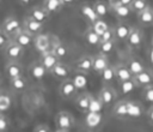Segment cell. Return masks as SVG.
Here are the masks:
<instances>
[{"label":"cell","mask_w":153,"mask_h":132,"mask_svg":"<svg viewBox=\"0 0 153 132\" xmlns=\"http://www.w3.org/2000/svg\"><path fill=\"white\" fill-rule=\"evenodd\" d=\"M143 43V32L137 26H131L130 32L126 40V44L130 49H139Z\"/></svg>","instance_id":"cell-4"},{"label":"cell","mask_w":153,"mask_h":132,"mask_svg":"<svg viewBox=\"0 0 153 132\" xmlns=\"http://www.w3.org/2000/svg\"><path fill=\"white\" fill-rule=\"evenodd\" d=\"M100 120H102L100 113H98V112H87L85 122L88 127H96V126H98Z\"/></svg>","instance_id":"cell-34"},{"label":"cell","mask_w":153,"mask_h":132,"mask_svg":"<svg viewBox=\"0 0 153 132\" xmlns=\"http://www.w3.org/2000/svg\"><path fill=\"white\" fill-rule=\"evenodd\" d=\"M153 47V46H152ZM151 60H152V62H153V48H152V52H151Z\"/></svg>","instance_id":"cell-50"},{"label":"cell","mask_w":153,"mask_h":132,"mask_svg":"<svg viewBox=\"0 0 153 132\" xmlns=\"http://www.w3.org/2000/svg\"><path fill=\"white\" fill-rule=\"evenodd\" d=\"M39 61L42 62V65L45 67V70L48 72H50V70L60 61V59L53 53V50H47V52H43L41 53V58H39Z\"/></svg>","instance_id":"cell-14"},{"label":"cell","mask_w":153,"mask_h":132,"mask_svg":"<svg viewBox=\"0 0 153 132\" xmlns=\"http://www.w3.org/2000/svg\"><path fill=\"white\" fill-rule=\"evenodd\" d=\"M116 46V40H110V41H105V42H100L98 44V50L102 54L109 55L112 53V50L115 49Z\"/></svg>","instance_id":"cell-35"},{"label":"cell","mask_w":153,"mask_h":132,"mask_svg":"<svg viewBox=\"0 0 153 132\" xmlns=\"http://www.w3.org/2000/svg\"><path fill=\"white\" fill-rule=\"evenodd\" d=\"M27 16H30L31 18H33V19L41 22V23H45V22L49 19L50 13H49V12L44 8V6L42 5V6H33V7L29 11V14H27Z\"/></svg>","instance_id":"cell-17"},{"label":"cell","mask_w":153,"mask_h":132,"mask_svg":"<svg viewBox=\"0 0 153 132\" xmlns=\"http://www.w3.org/2000/svg\"><path fill=\"white\" fill-rule=\"evenodd\" d=\"M33 131L35 132H49L50 131V127L48 125H45V124H39V125L35 126Z\"/></svg>","instance_id":"cell-45"},{"label":"cell","mask_w":153,"mask_h":132,"mask_svg":"<svg viewBox=\"0 0 153 132\" xmlns=\"http://www.w3.org/2000/svg\"><path fill=\"white\" fill-rule=\"evenodd\" d=\"M115 77H116V80L120 83L127 79H131L134 76L128 68V66L123 62V64H118L115 66Z\"/></svg>","instance_id":"cell-19"},{"label":"cell","mask_w":153,"mask_h":132,"mask_svg":"<svg viewBox=\"0 0 153 132\" xmlns=\"http://www.w3.org/2000/svg\"><path fill=\"white\" fill-rule=\"evenodd\" d=\"M11 107V97L6 94H0V112H5Z\"/></svg>","instance_id":"cell-40"},{"label":"cell","mask_w":153,"mask_h":132,"mask_svg":"<svg viewBox=\"0 0 153 132\" xmlns=\"http://www.w3.org/2000/svg\"><path fill=\"white\" fill-rule=\"evenodd\" d=\"M84 38H85V41H86L90 46H96V47H98V44L100 43V36L93 30V28H92L91 24H90L88 28L85 30Z\"/></svg>","instance_id":"cell-24"},{"label":"cell","mask_w":153,"mask_h":132,"mask_svg":"<svg viewBox=\"0 0 153 132\" xmlns=\"http://www.w3.org/2000/svg\"><path fill=\"white\" fill-rule=\"evenodd\" d=\"M0 28L12 38L19 30L23 29V23H22L17 17L10 16V17H7V18L2 22V24H1Z\"/></svg>","instance_id":"cell-5"},{"label":"cell","mask_w":153,"mask_h":132,"mask_svg":"<svg viewBox=\"0 0 153 132\" xmlns=\"http://www.w3.org/2000/svg\"><path fill=\"white\" fill-rule=\"evenodd\" d=\"M91 94L88 92H82L80 95H78L75 97V107L82 112V113H87L88 112V107H90V101H91Z\"/></svg>","instance_id":"cell-22"},{"label":"cell","mask_w":153,"mask_h":132,"mask_svg":"<svg viewBox=\"0 0 153 132\" xmlns=\"http://www.w3.org/2000/svg\"><path fill=\"white\" fill-rule=\"evenodd\" d=\"M137 20L142 26H151L153 25V8L151 6L146 7L141 12L137 13Z\"/></svg>","instance_id":"cell-23"},{"label":"cell","mask_w":153,"mask_h":132,"mask_svg":"<svg viewBox=\"0 0 153 132\" xmlns=\"http://www.w3.org/2000/svg\"><path fill=\"white\" fill-rule=\"evenodd\" d=\"M10 85L16 91H24L26 89V86H27V80L23 76L14 77V78L10 79Z\"/></svg>","instance_id":"cell-31"},{"label":"cell","mask_w":153,"mask_h":132,"mask_svg":"<svg viewBox=\"0 0 153 132\" xmlns=\"http://www.w3.org/2000/svg\"><path fill=\"white\" fill-rule=\"evenodd\" d=\"M22 23H23V29L33 36L41 34L43 31V28H44V23H41V22L31 18L30 16H26Z\"/></svg>","instance_id":"cell-8"},{"label":"cell","mask_w":153,"mask_h":132,"mask_svg":"<svg viewBox=\"0 0 153 132\" xmlns=\"http://www.w3.org/2000/svg\"><path fill=\"white\" fill-rule=\"evenodd\" d=\"M124 64L128 66V68L130 70V72L133 73V76H135V74L142 72L143 70H146L145 65L139 59H136V58H129V59H127L124 61Z\"/></svg>","instance_id":"cell-25"},{"label":"cell","mask_w":153,"mask_h":132,"mask_svg":"<svg viewBox=\"0 0 153 132\" xmlns=\"http://www.w3.org/2000/svg\"><path fill=\"white\" fill-rule=\"evenodd\" d=\"M127 106H128V118L137 119L142 115V106L139 102L127 100Z\"/></svg>","instance_id":"cell-28"},{"label":"cell","mask_w":153,"mask_h":132,"mask_svg":"<svg viewBox=\"0 0 153 132\" xmlns=\"http://www.w3.org/2000/svg\"><path fill=\"white\" fill-rule=\"evenodd\" d=\"M75 125V120L74 116L66 110H61L56 114L55 116V126H56V131L59 132H68L72 131L73 127Z\"/></svg>","instance_id":"cell-1"},{"label":"cell","mask_w":153,"mask_h":132,"mask_svg":"<svg viewBox=\"0 0 153 132\" xmlns=\"http://www.w3.org/2000/svg\"><path fill=\"white\" fill-rule=\"evenodd\" d=\"M61 1H62L63 6H72V5L75 4L78 0H61Z\"/></svg>","instance_id":"cell-48"},{"label":"cell","mask_w":153,"mask_h":132,"mask_svg":"<svg viewBox=\"0 0 153 132\" xmlns=\"http://www.w3.org/2000/svg\"><path fill=\"white\" fill-rule=\"evenodd\" d=\"M92 5H93V8H94V11H96V13L99 18H104L109 13V11L111 10L110 5H109V1L106 2L104 0H96Z\"/></svg>","instance_id":"cell-27"},{"label":"cell","mask_w":153,"mask_h":132,"mask_svg":"<svg viewBox=\"0 0 153 132\" xmlns=\"http://www.w3.org/2000/svg\"><path fill=\"white\" fill-rule=\"evenodd\" d=\"M18 2H19L20 5H27V4L31 2V0H18Z\"/></svg>","instance_id":"cell-49"},{"label":"cell","mask_w":153,"mask_h":132,"mask_svg":"<svg viewBox=\"0 0 153 132\" xmlns=\"http://www.w3.org/2000/svg\"><path fill=\"white\" fill-rule=\"evenodd\" d=\"M104 106L102 104V102L99 101V98H94L93 96H91V101H90V107H88V112H98L100 113L102 108Z\"/></svg>","instance_id":"cell-39"},{"label":"cell","mask_w":153,"mask_h":132,"mask_svg":"<svg viewBox=\"0 0 153 132\" xmlns=\"http://www.w3.org/2000/svg\"><path fill=\"white\" fill-rule=\"evenodd\" d=\"M133 0H109V4H115V2H121L123 5H130Z\"/></svg>","instance_id":"cell-47"},{"label":"cell","mask_w":153,"mask_h":132,"mask_svg":"<svg viewBox=\"0 0 153 132\" xmlns=\"http://www.w3.org/2000/svg\"><path fill=\"white\" fill-rule=\"evenodd\" d=\"M0 4H1V0H0Z\"/></svg>","instance_id":"cell-53"},{"label":"cell","mask_w":153,"mask_h":132,"mask_svg":"<svg viewBox=\"0 0 153 132\" xmlns=\"http://www.w3.org/2000/svg\"><path fill=\"white\" fill-rule=\"evenodd\" d=\"M110 40H116L114 28H109L104 34L100 35V42H105V41H110Z\"/></svg>","instance_id":"cell-42"},{"label":"cell","mask_w":153,"mask_h":132,"mask_svg":"<svg viewBox=\"0 0 153 132\" xmlns=\"http://www.w3.org/2000/svg\"><path fill=\"white\" fill-rule=\"evenodd\" d=\"M80 13L86 19V22L90 23V24H93L99 18L97 16L94 8H93V5H90V4H82L81 7H80Z\"/></svg>","instance_id":"cell-21"},{"label":"cell","mask_w":153,"mask_h":132,"mask_svg":"<svg viewBox=\"0 0 153 132\" xmlns=\"http://www.w3.org/2000/svg\"><path fill=\"white\" fill-rule=\"evenodd\" d=\"M10 127V120L7 116H5L1 112H0V132H5L7 131Z\"/></svg>","instance_id":"cell-44"},{"label":"cell","mask_w":153,"mask_h":132,"mask_svg":"<svg viewBox=\"0 0 153 132\" xmlns=\"http://www.w3.org/2000/svg\"><path fill=\"white\" fill-rule=\"evenodd\" d=\"M112 114L118 118V119H124L128 118V106H127V100L118 101L112 109Z\"/></svg>","instance_id":"cell-26"},{"label":"cell","mask_w":153,"mask_h":132,"mask_svg":"<svg viewBox=\"0 0 153 132\" xmlns=\"http://www.w3.org/2000/svg\"><path fill=\"white\" fill-rule=\"evenodd\" d=\"M92 65H93V56L91 55H84L81 56L76 64H75V70L84 72V73H88L92 71Z\"/></svg>","instance_id":"cell-20"},{"label":"cell","mask_w":153,"mask_h":132,"mask_svg":"<svg viewBox=\"0 0 153 132\" xmlns=\"http://www.w3.org/2000/svg\"><path fill=\"white\" fill-rule=\"evenodd\" d=\"M99 76H100V78H102V80H103L104 84L112 83L116 79V77H115V67H112V66L109 65Z\"/></svg>","instance_id":"cell-33"},{"label":"cell","mask_w":153,"mask_h":132,"mask_svg":"<svg viewBox=\"0 0 153 132\" xmlns=\"http://www.w3.org/2000/svg\"><path fill=\"white\" fill-rule=\"evenodd\" d=\"M109 65H110V62H109V58H108V55L99 53L98 55L93 56L92 71L96 72V73H98V74H100V73H102Z\"/></svg>","instance_id":"cell-16"},{"label":"cell","mask_w":153,"mask_h":132,"mask_svg":"<svg viewBox=\"0 0 153 132\" xmlns=\"http://www.w3.org/2000/svg\"><path fill=\"white\" fill-rule=\"evenodd\" d=\"M33 46H35V48L39 53L50 50L51 49V40H50V36L49 35H45V34H42V32L38 34V35H36L35 38H33Z\"/></svg>","instance_id":"cell-12"},{"label":"cell","mask_w":153,"mask_h":132,"mask_svg":"<svg viewBox=\"0 0 153 132\" xmlns=\"http://www.w3.org/2000/svg\"><path fill=\"white\" fill-rule=\"evenodd\" d=\"M109 5H110V8L114 12L115 17L121 22L127 20L130 17V14L133 13L128 5H123L121 2H115V4H109Z\"/></svg>","instance_id":"cell-9"},{"label":"cell","mask_w":153,"mask_h":132,"mask_svg":"<svg viewBox=\"0 0 153 132\" xmlns=\"http://www.w3.org/2000/svg\"><path fill=\"white\" fill-rule=\"evenodd\" d=\"M4 52H5V56L7 58V60H16V61H19L23 55H24V52H25V48H23L22 46H19L17 42H14L13 40H11L7 46L4 48Z\"/></svg>","instance_id":"cell-6"},{"label":"cell","mask_w":153,"mask_h":132,"mask_svg":"<svg viewBox=\"0 0 153 132\" xmlns=\"http://www.w3.org/2000/svg\"><path fill=\"white\" fill-rule=\"evenodd\" d=\"M133 78H134L137 88H145L147 85L153 84V71H151V70H143L142 72L135 74Z\"/></svg>","instance_id":"cell-13"},{"label":"cell","mask_w":153,"mask_h":132,"mask_svg":"<svg viewBox=\"0 0 153 132\" xmlns=\"http://www.w3.org/2000/svg\"><path fill=\"white\" fill-rule=\"evenodd\" d=\"M152 46H153V40H152Z\"/></svg>","instance_id":"cell-52"},{"label":"cell","mask_w":153,"mask_h":132,"mask_svg":"<svg viewBox=\"0 0 153 132\" xmlns=\"http://www.w3.org/2000/svg\"><path fill=\"white\" fill-rule=\"evenodd\" d=\"M12 38L0 28V49H4L6 46H7V43L11 41Z\"/></svg>","instance_id":"cell-43"},{"label":"cell","mask_w":153,"mask_h":132,"mask_svg":"<svg viewBox=\"0 0 153 132\" xmlns=\"http://www.w3.org/2000/svg\"><path fill=\"white\" fill-rule=\"evenodd\" d=\"M43 6L50 14H54L62 10L63 4L61 0H43Z\"/></svg>","instance_id":"cell-29"},{"label":"cell","mask_w":153,"mask_h":132,"mask_svg":"<svg viewBox=\"0 0 153 132\" xmlns=\"http://www.w3.org/2000/svg\"><path fill=\"white\" fill-rule=\"evenodd\" d=\"M78 90L79 89L76 88V85L74 84V82L71 77L66 78V79H62V82L59 86V94L65 100H71V98L75 97Z\"/></svg>","instance_id":"cell-2"},{"label":"cell","mask_w":153,"mask_h":132,"mask_svg":"<svg viewBox=\"0 0 153 132\" xmlns=\"http://www.w3.org/2000/svg\"><path fill=\"white\" fill-rule=\"evenodd\" d=\"M117 96H118L117 91L109 84H104L102 86V89L99 90V94H98V98H99V101L102 102V104L104 107L111 106L116 101Z\"/></svg>","instance_id":"cell-3"},{"label":"cell","mask_w":153,"mask_h":132,"mask_svg":"<svg viewBox=\"0 0 153 132\" xmlns=\"http://www.w3.org/2000/svg\"><path fill=\"white\" fill-rule=\"evenodd\" d=\"M5 74L8 79H12L14 77L23 76V67L22 65L16 60H8L5 66Z\"/></svg>","instance_id":"cell-15"},{"label":"cell","mask_w":153,"mask_h":132,"mask_svg":"<svg viewBox=\"0 0 153 132\" xmlns=\"http://www.w3.org/2000/svg\"><path fill=\"white\" fill-rule=\"evenodd\" d=\"M33 38H35V36L33 35H31L30 32H27L26 30H24V29H22V30H19L13 37H12V40L14 41V42H17L19 46H22L23 48H30L32 44H33Z\"/></svg>","instance_id":"cell-10"},{"label":"cell","mask_w":153,"mask_h":132,"mask_svg":"<svg viewBox=\"0 0 153 132\" xmlns=\"http://www.w3.org/2000/svg\"><path fill=\"white\" fill-rule=\"evenodd\" d=\"M115 29V38L116 41H121V42H126L129 32H130V29L131 26H129L127 23L124 22H120L118 24H116L114 26Z\"/></svg>","instance_id":"cell-18"},{"label":"cell","mask_w":153,"mask_h":132,"mask_svg":"<svg viewBox=\"0 0 153 132\" xmlns=\"http://www.w3.org/2000/svg\"><path fill=\"white\" fill-rule=\"evenodd\" d=\"M1 79H2V77H1V74H0V83H1Z\"/></svg>","instance_id":"cell-51"},{"label":"cell","mask_w":153,"mask_h":132,"mask_svg":"<svg viewBox=\"0 0 153 132\" xmlns=\"http://www.w3.org/2000/svg\"><path fill=\"white\" fill-rule=\"evenodd\" d=\"M136 83L134 80V78L131 79H127V80H123V82H120V94L121 95H129L134 91V89H136Z\"/></svg>","instance_id":"cell-30"},{"label":"cell","mask_w":153,"mask_h":132,"mask_svg":"<svg viewBox=\"0 0 153 132\" xmlns=\"http://www.w3.org/2000/svg\"><path fill=\"white\" fill-rule=\"evenodd\" d=\"M86 73L84 72H80V71H76V73L74 74V77L72 78L74 84L76 85V88L80 90V89H84L86 85H87V78L85 76Z\"/></svg>","instance_id":"cell-36"},{"label":"cell","mask_w":153,"mask_h":132,"mask_svg":"<svg viewBox=\"0 0 153 132\" xmlns=\"http://www.w3.org/2000/svg\"><path fill=\"white\" fill-rule=\"evenodd\" d=\"M51 50H53V53L61 60V59H63L67 54H68V49H67V47L62 43V42H55L54 44H51Z\"/></svg>","instance_id":"cell-32"},{"label":"cell","mask_w":153,"mask_h":132,"mask_svg":"<svg viewBox=\"0 0 153 132\" xmlns=\"http://www.w3.org/2000/svg\"><path fill=\"white\" fill-rule=\"evenodd\" d=\"M49 73H50L54 78L62 80V79H66V78H69V77H71V74H72V67L60 60V61L50 70Z\"/></svg>","instance_id":"cell-7"},{"label":"cell","mask_w":153,"mask_h":132,"mask_svg":"<svg viewBox=\"0 0 153 132\" xmlns=\"http://www.w3.org/2000/svg\"><path fill=\"white\" fill-rule=\"evenodd\" d=\"M47 73H49V72L45 70V67L42 65V62H41L39 60L33 61V62L29 66V76H30L33 80H36V82L42 80V79L45 77Z\"/></svg>","instance_id":"cell-11"},{"label":"cell","mask_w":153,"mask_h":132,"mask_svg":"<svg viewBox=\"0 0 153 132\" xmlns=\"http://www.w3.org/2000/svg\"><path fill=\"white\" fill-rule=\"evenodd\" d=\"M147 119H148V121L153 125V106H151V107L148 108V110H147Z\"/></svg>","instance_id":"cell-46"},{"label":"cell","mask_w":153,"mask_h":132,"mask_svg":"<svg viewBox=\"0 0 153 132\" xmlns=\"http://www.w3.org/2000/svg\"><path fill=\"white\" fill-rule=\"evenodd\" d=\"M142 97L146 102H151L153 103V84L151 85H147L143 88V91H142Z\"/></svg>","instance_id":"cell-41"},{"label":"cell","mask_w":153,"mask_h":132,"mask_svg":"<svg viewBox=\"0 0 153 132\" xmlns=\"http://www.w3.org/2000/svg\"><path fill=\"white\" fill-rule=\"evenodd\" d=\"M92 25V28H93V30L100 36L102 34H104L110 26H109V24L103 19V18H98L93 24H91Z\"/></svg>","instance_id":"cell-37"},{"label":"cell","mask_w":153,"mask_h":132,"mask_svg":"<svg viewBox=\"0 0 153 132\" xmlns=\"http://www.w3.org/2000/svg\"><path fill=\"white\" fill-rule=\"evenodd\" d=\"M148 6H149L148 0H133L131 4L129 5L131 12H134V13H136V14H137L139 12H141L142 10H145L146 7H148Z\"/></svg>","instance_id":"cell-38"}]
</instances>
